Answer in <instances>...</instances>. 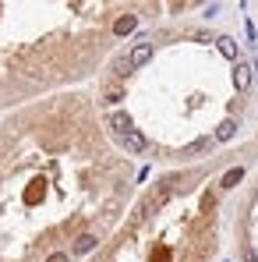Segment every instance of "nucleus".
I'll list each match as a JSON object with an SVG mask.
<instances>
[{"label": "nucleus", "mask_w": 258, "mask_h": 262, "mask_svg": "<svg viewBox=\"0 0 258 262\" xmlns=\"http://www.w3.org/2000/svg\"><path fill=\"white\" fill-rule=\"evenodd\" d=\"M117 142H121L128 152H145V135H142V131H134V128L124 131V135H117Z\"/></svg>", "instance_id": "obj_2"}, {"label": "nucleus", "mask_w": 258, "mask_h": 262, "mask_svg": "<svg viewBox=\"0 0 258 262\" xmlns=\"http://www.w3.org/2000/svg\"><path fill=\"white\" fill-rule=\"evenodd\" d=\"M46 262H71V255H67V252H53Z\"/></svg>", "instance_id": "obj_11"}, {"label": "nucleus", "mask_w": 258, "mask_h": 262, "mask_svg": "<svg viewBox=\"0 0 258 262\" xmlns=\"http://www.w3.org/2000/svg\"><path fill=\"white\" fill-rule=\"evenodd\" d=\"M251 82H255V64H237L233 68V85L244 92V89H251Z\"/></svg>", "instance_id": "obj_3"}, {"label": "nucleus", "mask_w": 258, "mask_h": 262, "mask_svg": "<svg viewBox=\"0 0 258 262\" xmlns=\"http://www.w3.org/2000/svg\"><path fill=\"white\" fill-rule=\"evenodd\" d=\"M202 14H205V18H216V14H219V4H205V11H202Z\"/></svg>", "instance_id": "obj_12"}, {"label": "nucleus", "mask_w": 258, "mask_h": 262, "mask_svg": "<svg viewBox=\"0 0 258 262\" xmlns=\"http://www.w3.org/2000/svg\"><path fill=\"white\" fill-rule=\"evenodd\" d=\"M106 124L113 128V135H124V131H131V117L124 114V110H117V114H110V117H106Z\"/></svg>", "instance_id": "obj_4"}, {"label": "nucleus", "mask_w": 258, "mask_h": 262, "mask_svg": "<svg viewBox=\"0 0 258 262\" xmlns=\"http://www.w3.org/2000/svg\"><path fill=\"white\" fill-rule=\"evenodd\" d=\"M213 149V138H195L187 149H184V156H202V152H209Z\"/></svg>", "instance_id": "obj_10"}, {"label": "nucleus", "mask_w": 258, "mask_h": 262, "mask_svg": "<svg viewBox=\"0 0 258 262\" xmlns=\"http://www.w3.org/2000/svg\"><path fill=\"white\" fill-rule=\"evenodd\" d=\"M96 245H99V237H96V234H82V237L75 241V255H88Z\"/></svg>", "instance_id": "obj_9"}, {"label": "nucleus", "mask_w": 258, "mask_h": 262, "mask_svg": "<svg viewBox=\"0 0 258 262\" xmlns=\"http://www.w3.org/2000/svg\"><path fill=\"white\" fill-rule=\"evenodd\" d=\"M241 181H244V167H230L226 174L219 177V188H226V191H230V188H237Z\"/></svg>", "instance_id": "obj_5"}, {"label": "nucleus", "mask_w": 258, "mask_h": 262, "mask_svg": "<svg viewBox=\"0 0 258 262\" xmlns=\"http://www.w3.org/2000/svg\"><path fill=\"white\" fill-rule=\"evenodd\" d=\"M216 50H219L226 60H237V43H233L230 36H219V39H216Z\"/></svg>", "instance_id": "obj_8"}, {"label": "nucleus", "mask_w": 258, "mask_h": 262, "mask_svg": "<svg viewBox=\"0 0 258 262\" xmlns=\"http://www.w3.org/2000/svg\"><path fill=\"white\" fill-rule=\"evenodd\" d=\"M134 29H138V14H124V18H117V25H113L117 36H128V32H134Z\"/></svg>", "instance_id": "obj_7"}, {"label": "nucleus", "mask_w": 258, "mask_h": 262, "mask_svg": "<svg viewBox=\"0 0 258 262\" xmlns=\"http://www.w3.org/2000/svg\"><path fill=\"white\" fill-rule=\"evenodd\" d=\"M233 135H237V121H233V117H226V121H223V124H219V128H216L213 142H230V138H233Z\"/></svg>", "instance_id": "obj_6"}, {"label": "nucleus", "mask_w": 258, "mask_h": 262, "mask_svg": "<svg viewBox=\"0 0 258 262\" xmlns=\"http://www.w3.org/2000/svg\"><path fill=\"white\" fill-rule=\"evenodd\" d=\"M149 57H152V43L142 36L138 43L131 46V57H128V68H142V64H149Z\"/></svg>", "instance_id": "obj_1"}]
</instances>
